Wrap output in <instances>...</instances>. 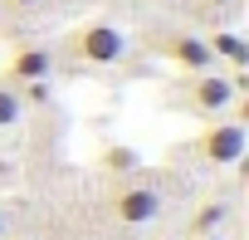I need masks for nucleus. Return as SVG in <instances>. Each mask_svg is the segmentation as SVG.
Returning <instances> with one entry per match:
<instances>
[{
    "mask_svg": "<svg viewBox=\"0 0 249 240\" xmlns=\"http://www.w3.org/2000/svg\"><path fill=\"white\" fill-rule=\"evenodd\" d=\"M191 240H225V235H191Z\"/></svg>",
    "mask_w": 249,
    "mask_h": 240,
    "instance_id": "4468645a",
    "label": "nucleus"
},
{
    "mask_svg": "<svg viewBox=\"0 0 249 240\" xmlns=\"http://www.w3.org/2000/svg\"><path fill=\"white\" fill-rule=\"evenodd\" d=\"M205 49L215 54V59H225V64H234V69H244L249 64V44L234 35V30H215L210 40H205Z\"/></svg>",
    "mask_w": 249,
    "mask_h": 240,
    "instance_id": "0eeeda50",
    "label": "nucleus"
},
{
    "mask_svg": "<svg viewBox=\"0 0 249 240\" xmlns=\"http://www.w3.org/2000/svg\"><path fill=\"white\" fill-rule=\"evenodd\" d=\"M244 123H210L196 142H191V152L200 157V162H210V167H234L239 157H244Z\"/></svg>",
    "mask_w": 249,
    "mask_h": 240,
    "instance_id": "f03ea898",
    "label": "nucleus"
},
{
    "mask_svg": "<svg viewBox=\"0 0 249 240\" xmlns=\"http://www.w3.org/2000/svg\"><path fill=\"white\" fill-rule=\"evenodd\" d=\"M152 49H157L166 64L186 69V74H205V69H215V54L205 49V40H200V35H186V30H171V35H152Z\"/></svg>",
    "mask_w": 249,
    "mask_h": 240,
    "instance_id": "7ed1b4c3",
    "label": "nucleus"
},
{
    "mask_svg": "<svg viewBox=\"0 0 249 240\" xmlns=\"http://www.w3.org/2000/svg\"><path fill=\"white\" fill-rule=\"evenodd\" d=\"M234 98H239V93L230 88V74H215V69L191 74V83H186V108L200 113V118H220Z\"/></svg>",
    "mask_w": 249,
    "mask_h": 240,
    "instance_id": "20e7f679",
    "label": "nucleus"
},
{
    "mask_svg": "<svg viewBox=\"0 0 249 240\" xmlns=\"http://www.w3.org/2000/svg\"><path fill=\"white\" fill-rule=\"evenodd\" d=\"M64 49H69V59H73V64L112 69L122 54H127V35H122L117 25H107V20H88V25H78V30L64 40Z\"/></svg>",
    "mask_w": 249,
    "mask_h": 240,
    "instance_id": "f257e3e1",
    "label": "nucleus"
},
{
    "mask_svg": "<svg viewBox=\"0 0 249 240\" xmlns=\"http://www.w3.org/2000/svg\"><path fill=\"white\" fill-rule=\"evenodd\" d=\"M5 5H15V10H30V5H39V0H5Z\"/></svg>",
    "mask_w": 249,
    "mask_h": 240,
    "instance_id": "f8f14e48",
    "label": "nucleus"
},
{
    "mask_svg": "<svg viewBox=\"0 0 249 240\" xmlns=\"http://www.w3.org/2000/svg\"><path fill=\"white\" fill-rule=\"evenodd\" d=\"M20 113H25L20 93H15L10 83H0V133H5V128H15V123H20Z\"/></svg>",
    "mask_w": 249,
    "mask_h": 240,
    "instance_id": "1a4fd4ad",
    "label": "nucleus"
},
{
    "mask_svg": "<svg viewBox=\"0 0 249 240\" xmlns=\"http://www.w3.org/2000/svg\"><path fill=\"white\" fill-rule=\"evenodd\" d=\"M49 74H54V49H44V44H25V49H15L10 64H5V83H10V88L35 83V79H49Z\"/></svg>",
    "mask_w": 249,
    "mask_h": 240,
    "instance_id": "423d86ee",
    "label": "nucleus"
},
{
    "mask_svg": "<svg viewBox=\"0 0 249 240\" xmlns=\"http://www.w3.org/2000/svg\"><path fill=\"white\" fill-rule=\"evenodd\" d=\"M5 177H10V162H0V181H5Z\"/></svg>",
    "mask_w": 249,
    "mask_h": 240,
    "instance_id": "ddd939ff",
    "label": "nucleus"
},
{
    "mask_svg": "<svg viewBox=\"0 0 249 240\" xmlns=\"http://www.w3.org/2000/svg\"><path fill=\"white\" fill-rule=\"evenodd\" d=\"M15 93H20V103H30V108H44V103H49V79H35V83H20Z\"/></svg>",
    "mask_w": 249,
    "mask_h": 240,
    "instance_id": "9b49d317",
    "label": "nucleus"
},
{
    "mask_svg": "<svg viewBox=\"0 0 249 240\" xmlns=\"http://www.w3.org/2000/svg\"><path fill=\"white\" fill-rule=\"evenodd\" d=\"M0 235H5V211H0Z\"/></svg>",
    "mask_w": 249,
    "mask_h": 240,
    "instance_id": "2eb2a0df",
    "label": "nucleus"
},
{
    "mask_svg": "<svg viewBox=\"0 0 249 240\" xmlns=\"http://www.w3.org/2000/svg\"><path fill=\"white\" fill-rule=\"evenodd\" d=\"M103 167H107V172H137L142 157H137L132 147H107V152H103Z\"/></svg>",
    "mask_w": 249,
    "mask_h": 240,
    "instance_id": "9d476101",
    "label": "nucleus"
},
{
    "mask_svg": "<svg viewBox=\"0 0 249 240\" xmlns=\"http://www.w3.org/2000/svg\"><path fill=\"white\" fill-rule=\"evenodd\" d=\"M225 216H230V206H225V201H210V206H200V211H196V220H191V235H220Z\"/></svg>",
    "mask_w": 249,
    "mask_h": 240,
    "instance_id": "6e6552de",
    "label": "nucleus"
},
{
    "mask_svg": "<svg viewBox=\"0 0 249 240\" xmlns=\"http://www.w3.org/2000/svg\"><path fill=\"white\" fill-rule=\"evenodd\" d=\"M161 240H176V235H161Z\"/></svg>",
    "mask_w": 249,
    "mask_h": 240,
    "instance_id": "dca6fc26",
    "label": "nucleus"
},
{
    "mask_svg": "<svg viewBox=\"0 0 249 240\" xmlns=\"http://www.w3.org/2000/svg\"><path fill=\"white\" fill-rule=\"evenodd\" d=\"M112 216L122 225H147V220L161 216V191H152V186H122L112 196Z\"/></svg>",
    "mask_w": 249,
    "mask_h": 240,
    "instance_id": "39448f33",
    "label": "nucleus"
}]
</instances>
